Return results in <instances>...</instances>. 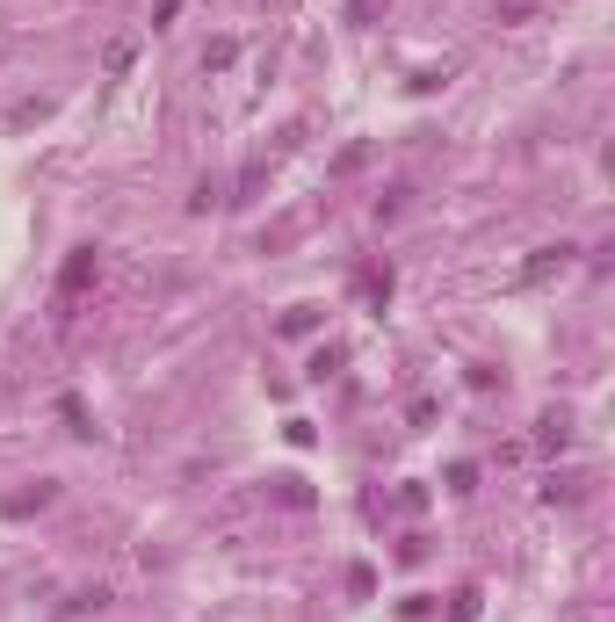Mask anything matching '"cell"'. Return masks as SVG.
Here are the masks:
<instances>
[{
  "label": "cell",
  "instance_id": "1",
  "mask_svg": "<svg viewBox=\"0 0 615 622\" xmlns=\"http://www.w3.org/2000/svg\"><path fill=\"white\" fill-rule=\"evenodd\" d=\"M355 297H362L369 311H384V304H391V261H362V268H355Z\"/></svg>",
  "mask_w": 615,
  "mask_h": 622
},
{
  "label": "cell",
  "instance_id": "2",
  "mask_svg": "<svg viewBox=\"0 0 615 622\" xmlns=\"http://www.w3.org/2000/svg\"><path fill=\"white\" fill-rule=\"evenodd\" d=\"M572 254H579V246H565V239H558V246H536V254H529V268H521V283H543V275H558Z\"/></svg>",
  "mask_w": 615,
  "mask_h": 622
},
{
  "label": "cell",
  "instance_id": "3",
  "mask_svg": "<svg viewBox=\"0 0 615 622\" xmlns=\"http://www.w3.org/2000/svg\"><path fill=\"white\" fill-rule=\"evenodd\" d=\"M87 283H95V254H87V246H80V254H73L66 268H58V297H80Z\"/></svg>",
  "mask_w": 615,
  "mask_h": 622
},
{
  "label": "cell",
  "instance_id": "4",
  "mask_svg": "<svg viewBox=\"0 0 615 622\" xmlns=\"http://www.w3.org/2000/svg\"><path fill=\"white\" fill-rule=\"evenodd\" d=\"M51 500H58V485H51V478H37L29 492H8V514H15V521H22V514H44Z\"/></svg>",
  "mask_w": 615,
  "mask_h": 622
},
{
  "label": "cell",
  "instance_id": "5",
  "mask_svg": "<svg viewBox=\"0 0 615 622\" xmlns=\"http://www.w3.org/2000/svg\"><path fill=\"white\" fill-rule=\"evenodd\" d=\"M536 442H543V449H565V442H572V420H565V413H543V434H536Z\"/></svg>",
  "mask_w": 615,
  "mask_h": 622
},
{
  "label": "cell",
  "instance_id": "6",
  "mask_svg": "<svg viewBox=\"0 0 615 622\" xmlns=\"http://www.w3.org/2000/svg\"><path fill=\"white\" fill-rule=\"evenodd\" d=\"M58 420H66L73 434H95V420H87V406H80V398L66 391V398H58Z\"/></svg>",
  "mask_w": 615,
  "mask_h": 622
},
{
  "label": "cell",
  "instance_id": "7",
  "mask_svg": "<svg viewBox=\"0 0 615 622\" xmlns=\"http://www.w3.org/2000/svg\"><path fill=\"white\" fill-rule=\"evenodd\" d=\"M478 586H456V601H449V622H478Z\"/></svg>",
  "mask_w": 615,
  "mask_h": 622
},
{
  "label": "cell",
  "instance_id": "8",
  "mask_svg": "<svg viewBox=\"0 0 615 622\" xmlns=\"http://www.w3.org/2000/svg\"><path fill=\"white\" fill-rule=\"evenodd\" d=\"M275 500H283V507H312V485H304V478H275Z\"/></svg>",
  "mask_w": 615,
  "mask_h": 622
},
{
  "label": "cell",
  "instance_id": "9",
  "mask_svg": "<svg viewBox=\"0 0 615 622\" xmlns=\"http://www.w3.org/2000/svg\"><path fill=\"white\" fill-rule=\"evenodd\" d=\"M232 58H239V44H232V37H210V51H203V66H210V73H225Z\"/></svg>",
  "mask_w": 615,
  "mask_h": 622
},
{
  "label": "cell",
  "instance_id": "10",
  "mask_svg": "<svg viewBox=\"0 0 615 622\" xmlns=\"http://www.w3.org/2000/svg\"><path fill=\"white\" fill-rule=\"evenodd\" d=\"M449 492H478V463H449Z\"/></svg>",
  "mask_w": 615,
  "mask_h": 622
},
{
  "label": "cell",
  "instance_id": "11",
  "mask_svg": "<svg viewBox=\"0 0 615 622\" xmlns=\"http://www.w3.org/2000/svg\"><path fill=\"white\" fill-rule=\"evenodd\" d=\"M543 8V0H500V22H529Z\"/></svg>",
  "mask_w": 615,
  "mask_h": 622
},
{
  "label": "cell",
  "instance_id": "12",
  "mask_svg": "<svg viewBox=\"0 0 615 622\" xmlns=\"http://www.w3.org/2000/svg\"><path fill=\"white\" fill-rule=\"evenodd\" d=\"M131 58H138V44H109L102 66H109V73H131Z\"/></svg>",
  "mask_w": 615,
  "mask_h": 622
},
{
  "label": "cell",
  "instance_id": "13",
  "mask_svg": "<svg viewBox=\"0 0 615 622\" xmlns=\"http://www.w3.org/2000/svg\"><path fill=\"white\" fill-rule=\"evenodd\" d=\"M312 326H319V311H312V304H297L290 319H283V333H312Z\"/></svg>",
  "mask_w": 615,
  "mask_h": 622
},
{
  "label": "cell",
  "instance_id": "14",
  "mask_svg": "<svg viewBox=\"0 0 615 622\" xmlns=\"http://www.w3.org/2000/svg\"><path fill=\"white\" fill-rule=\"evenodd\" d=\"M333 369H341V348H319V355H312V377L326 384V377H333Z\"/></svg>",
  "mask_w": 615,
  "mask_h": 622
},
{
  "label": "cell",
  "instance_id": "15",
  "mask_svg": "<svg viewBox=\"0 0 615 622\" xmlns=\"http://www.w3.org/2000/svg\"><path fill=\"white\" fill-rule=\"evenodd\" d=\"M384 15V0H348V22H377Z\"/></svg>",
  "mask_w": 615,
  "mask_h": 622
}]
</instances>
